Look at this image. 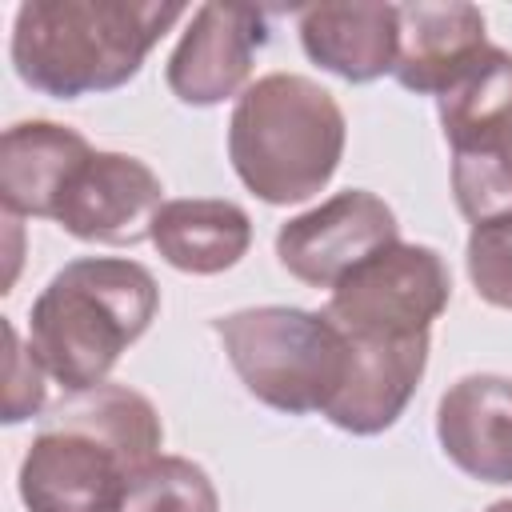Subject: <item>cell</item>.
Masks as SVG:
<instances>
[{
    "label": "cell",
    "mask_w": 512,
    "mask_h": 512,
    "mask_svg": "<svg viewBox=\"0 0 512 512\" xmlns=\"http://www.w3.org/2000/svg\"><path fill=\"white\" fill-rule=\"evenodd\" d=\"M164 428L148 396L100 384L68 396L44 416L20 460L28 512H120L128 480L160 456Z\"/></svg>",
    "instance_id": "obj_1"
},
{
    "label": "cell",
    "mask_w": 512,
    "mask_h": 512,
    "mask_svg": "<svg viewBox=\"0 0 512 512\" xmlns=\"http://www.w3.org/2000/svg\"><path fill=\"white\" fill-rule=\"evenodd\" d=\"M184 12L176 0H28L12 20V68L52 100L112 92Z\"/></svg>",
    "instance_id": "obj_2"
},
{
    "label": "cell",
    "mask_w": 512,
    "mask_h": 512,
    "mask_svg": "<svg viewBox=\"0 0 512 512\" xmlns=\"http://www.w3.org/2000/svg\"><path fill=\"white\" fill-rule=\"evenodd\" d=\"M160 288L152 272L124 256L68 260L32 300L28 348L44 372L68 392L108 384L120 352L156 320Z\"/></svg>",
    "instance_id": "obj_3"
},
{
    "label": "cell",
    "mask_w": 512,
    "mask_h": 512,
    "mask_svg": "<svg viewBox=\"0 0 512 512\" xmlns=\"http://www.w3.org/2000/svg\"><path fill=\"white\" fill-rule=\"evenodd\" d=\"M348 140L336 96L296 72H268L236 96L228 160L264 204H300L340 168Z\"/></svg>",
    "instance_id": "obj_4"
},
{
    "label": "cell",
    "mask_w": 512,
    "mask_h": 512,
    "mask_svg": "<svg viewBox=\"0 0 512 512\" xmlns=\"http://www.w3.org/2000/svg\"><path fill=\"white\" fill-rule=\"evenodd\" d=\"M212 332L220 336L240 384L284 416H324L344 384L348 344L324 312L260 304L216 316Z\"/></svg>",
    "instance_id": "obj_5"
},
{
    "label": "cell",
    "mask_w": 512,
    "mask_h": 512,
    "mask_svg": "<svg viewBox=\"0 0 512 512\" xmlns=\"http://www.w3.org/2000/svg\"><path fill=\"white\" fill-rule=\"evenodd\" d=\"M448 300L452 272L444 256L428 244L396 240L332 288L324 316L356 340H416L432 332Z\"/></svg>",
    "instance_id": "obj_6"
},
{
    "label": "cell",
    "mask_w": 512,
    "mask_h": 512,
    "mask_svg": "<svg viewBox=\"0 0 512 512\" xmlns=\"http://www.w3.org/2000/svg\"><path fill=\"white\" fill-rule=\"evenodd\" d=\"M400 240L396 212L368 188H344L276 232V260L312 288H336L352 268Z\"/></svg>",
    "instance_id": "obj_7"
},
{
    "label": "cell",
    "mask_w": 512,
    "mask_h": 512,
    "mask_svg": "<svg viewBox=\"0 0 512 512\" xmlns=\"http://www.w3.org/2000/svg\"><path fill=\"white\" fill-rule=\"evenodd\" d=\"M164 208L160 176L128 152H92L64 184L52 220L84 244H140Z\"/></svg>",
    "instance_id": "obj_8"
},
{
    "label": "cell",
    "mask_w": 512,
    "mask_h": 512,
    "mask_svg": "<svg viewBox=\"0 0 512 512\" xmlns=\"http://www.w3.org/2000/svg\"><path fill=\"white\" fill-rule=\"evenodd\" d=\"M268 44V16L240 4H200L168 56V88L180 104L212 108L248 88L252 56Z\"/></svg>",
    "instance_id": "obj_9"
},
{
    "label": "cell",
    "mask_w": 512,
    "mask_h": 512,
    "mask_svg": "<svg viewBox=\"0 0 512 512\" xmlns=\"http://www.w3.org/2000/svg\"><path fill=\"white\" fill-rule=\"evenodd\" d=\"M348 344V368L344 384L324 408V420L352 436H380L388 432L408 400L416 396V384L428 368V336L416 340H356Z\"/></svg>",
    "instance_id": "obj_10"
},
{
    "label": "cell",
    "mask_w": 512,
    "mask_h": 512,
    "mask_svg": "<svg viewBox=\"0 0 512 512\" xmlns=\"http://www.w3.org/2000/svg\"><path fill=\"white\" fill-rule=\"evenodd\" d=\"M444 456L480 484H512V376L472 372L436 404Z\"/></svg>",
    "instance_id": "obj_11"
},
{
    "label": "cell",
    "mask_w": 512,
    "mask_h": 512,
    "mask_svg": "<svg viewBox=\"0 0 512 512\" xmlns=\"http://www.w3.org/2000/svg\"><path fill=\"white\" fill-rule=\"evenodd\" d=\"M396 24H400V36H396L392 76L408 92H420V96H440L448 80L488 44L484 12L464 0L396 4Z\"/></svg>",
    "instance_id": "obj_12"
},
{
    "label": "cell",
    "mask_w": 512,
    "mask_h": 512,
    "mask_svg": "<svg viewBox=\"0 0 512 512\" xmlns=\"http://www.w3.org/2000/svg\"><path fill=\"white\" fill-rule=\"evenodd\" d=\"M96 148L56 120H20L4 128L0 140V200L4 216H44L52 220L56 200L72 172Z\"/></svg>",
    "instance_id": "obj_13"
},
{
    "label": "cell",
    "mask_w": 512,
    "mask_h": 512,
    "mask_svg": "<svg viewBox=\"0 0 512 512\" xmlns=\"http://www.w3.org/2000/svg\"><path fill=\"white\" fill-rule=\"evenodd\" d=\"M396 4H312L300 12V44L312 64L372 84L396 68Z\"/></svg>",
    "instance_id": "obj_14"
},
{
    "label": "cell",
    "mask_w": 512,
    "mask_h": 512,
    "mask_svg": "<svg viewBox=\"0 0 512 512\" xmlns=\"http://www.w3.org/2000/svg\"><path fill=\"white\" fill-rule=\"evenodd\" d=\"M152 244L176 272L216 276L252 248V220L240 204L216 196L168 200L152 224Z\"/></svg>",
    "instance_id": "obj_15"
},
{
    "label": "cell",
    "mask_w": 512,
    "mask_h": 512,
    "mask_svg": "<svg viewBox=\"0 0 512 512\" xmlns=\"http://www.w3.org/2000/svg\"><path fill=\"white\" fill-rule=\"evenodd\" d=\"M448 148L512 124V52L484 44L436 96Z\"/></svg>",
    "instance_id": "obj_16"
},
{
    "label": "cell",
    "mask_w": 512,
    "mask_h": 512,
    "mask_svg": "<svg viewBox=\"0 0 512 512\" xmlns=\"http://www.w3.org/2000/svg\"><path fill=\"white\" fill-rule=\"evenodd\" d=\"M452 196L472 224L512 216V124L452 144Z\"/></svg>",
    "instance_id": "obj_17"
},
{
    "label": "cell",
    "mask_w": 512,
    "mask_h": 512,
    "mask_svg": "<svg viewBox=\"0 0 512 512\" xmlns=\"http://www.w3.org/2000/svg\"><path fill=\"white\" fill-rule=\"evenodd\" d=\"M120 512H220V496L196 460L160 452L128 480Z\"/></svg>",
    "instance_id": "obj_18"
},
{
    "label": "cell",
    "mask_w": 512,
    "mask_h": 512,
    "mask_svg": "<svg viewBox=\"0 0 512 512\" xmlns=\"http://www.w3.org/2000/svg\"><path fill=\"white\" fill-rule=\"evenodd\" d=\"M464 260H468V280L476 296L492 308L512 312V216L472 224Z\"/></svg>",
    "instance_id": "obj_19"
},
{
    "label": "cell",
    "mask_w": 512,
    "mask_h": 512,
    "mask_svg": "<svg viewBox=\"0 0 512 512\" xmlns=\"http://www.w3.org/2000/svg\"><path fill=\"white\" fill-rule=\"evenodd\" d=\"M8 332V392H4V424H20L28 416H40L44 408V364L32 348L20 344L16 324H4Z\"/></svg>",
    "instance_id": "obj_20"
},
{
    "label": "cell",
    "mask_w": 512,
    "mask_h": 512,
    "mask_svg": "<svg viewBox=\"0 0 512 512\" xmlns=\"http://www.w3.org/2000/svg\"><path fill=\"white\" fill-rule=\"evenodd\" d=\"M484 512H512V496H508V500H496V504H488Z\"/></svg>",
    "instance_id": "obj_21"
}]
</instances>
